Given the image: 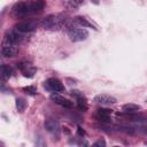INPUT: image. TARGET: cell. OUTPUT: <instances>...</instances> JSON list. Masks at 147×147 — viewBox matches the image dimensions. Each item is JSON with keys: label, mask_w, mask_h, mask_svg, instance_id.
Instances as JSON below:
<instances>
[{"label": "cell", "mask_w": 147, "mask_h": 147, "mask_svg": "<svg viewBox=\"0 0 147 147\" xmlns=\"http://www.w3.org/2000/svg\"><path fill=\"white\" fill-rule=\"evenodd\" d=\"M40 25L45 30H61L69 26V20L63 14H51L40 21Z\"/></svg>", "instance_id": "obj_1"}, {"label": "cell", "mask_w": 147, "mask_h": 147, "mask_svg": "<svg viewBox=\"0 0 147 147\" xmlns=\"http://www.w3.org/2000/svg\"><path fill=\"white\" fill-rule=\"evenodd\" d=\"M68 37L71 41H83L88 37V32L83 28H70L68 30Z\"/></svg>", "instance_id": "obj_2"}, {"label": "cell", "mask_w": 147, "mask_h": 147, "mask_svg": "<svg viewBox=\"0 0 147 147\" xmlns=\"http://www.w3.org/2000/svg\"><path fill=\"white\" fill-rule=\"evenodd\" d=\"M17 68L21 70L22 75H23L24 77H26V78H32V77L34 76L36 71H37L36 68H34L31 63H29V62H24V61L18 62V63H17Z\"/></svg>", "instance_id": "obj_3"}, {"label": "cell", "mask_w": 147, "mask_h": 147, "mask_svg": "<svg viewBox=\"0 0 147 147\" xmlns=\"http://www.w3.org/2000/svg\"><path fill=\"white\" fill-rule=\"evenodd\" d=\"M11 15L15 18H22L28 16L26 13V2H17L11 8Z\"/></svg>", "instance_id": "obj_4"}, {"label": "cell", "mask_w": 147, "mask_h": 147, "mask_svg": "<svg viewBox=\"0 0 147 147\" xmlns=\"http://www.w3.org/2000/svg\"><path fill=\"white\" fill-rule=\"evenodd\" d=\"M45 87L53 92H63L64 86L57 78H49L45 82Z\"/></svg>", "instance_id": "obj_5"}, {"label": "cell", "mask_w": 147, "mask_h": 147, "mask_svg": "<svg viewBox=\"0 0 147 147\" xmlns=\"http://www.w3.org/2000/svg\"><path fill=\"white\" fill-rule=\"evenodd\" d=\"M44 7H45V3L41 0H36V1H32V2H26V13H28V15L40 13L44 9Z\"/></svg>", "instance_id": "obj_6"}, {"label": "cell", "mask_w": 147, "mask_h": 147, "mask_svg": "<svg viewBox=\"0 0 147 147\" xmlns=\"http://www.w3.org/2000/svg\"><path fill=\"white\" fill-rule=\"evenodd\" d=\"M113 113L111 109H106V108H100L98 109L96 114H95V118L101 122V123H105V124H108L111 122V117H110V114Z\"/></svg>", "instance_id": "obj_7"}, {"label": "cell", "mask_w": 147, "mask_h": 147, "mask_svg": "<svg viewBox=\"0 0 147 147\" xmlns=\"http://www.w3.org/2000/svg\"><path fill=\"white\" fill-rule=\"evenodd\" d=\"M6 40L8 44H11V45H17L20 44L22 40H23V36H22V32H18L17 30H11V31H8L6 33Z\"/></svg>", "instance_id": "obj_8"}, {"label": "cell", "mask_w": 147, "mask_h": 147, "mask_svg": "<svg viewBox=\"0 0 147 147\" xmlns=\"http://www.w3.org/2000/svg\"><path fill=\"white\" fill-rule=\"evenodd\" d=\"M93 101L95 103H99V105H114L117 102L116 98H114L113 95H109V94H105V93L95 95Z\"/></svg>", "instance_id": "obj_9"}, {"label": "cell", "mask_w": 147, "mask_h": 147, "mask_svg": "<svg viewBox=\"0 0 147 147\" xmlns=\"http://www.w3.org/2000/svg\"><path fill=\"white\" fill-rule=\"evenodd\" d=\"M15 30H17L18 32L25 33V32H31L36 29V24L31 21H25V22H20L17 24H15Z\"/></svg>", "instance_id": "obj_10"}, {"label": "cell", "mask_w": 147, "mask_h": 147, "mask_svg": "<svg viewBox=\"0 0 147 147\" xmlns=\"http://www.w3.org/2000/svg\"><path fill=\"white\" fill-rule=\"evenodd\" d=\"M51 99H52L56 105H59V106H61V107H63V108H68V109L74 108V103H72L70 100H68V99H65V98H63V96H61V95H59V94H52V95H51Z\"/></svg>", "instance_id": "obj_11"}, {"label": "cell", "mask_w": 147, "mask_h": 147, "mask_svg": "<svg viewBox=\"0 0 147 147\" xmlns=\"http://www.w3.org/2000/svg\"><path fill=\"white\" fill-rule=\"evenodd\" d=\"M117 116L123 117L124 119L130 121V122H142L144 118H145L144 115L137 114V111H134V113H125V111H123V113H117Z\"/></svg>", "instance_id": "obj_12"}, {"label": "cell", "mask_w": 147, "mask_h": 147, "mask_svg": "<svg viewBox=\"0 0 147 147\" xmlns=\"http://www.w3.org/2000/svg\"><path fill=\"white\" fill-rule=\"evenodd\" d=\"M44 126H45L46 131H48V132L52 133V134H57V133H59L60 125H59V122H57L56 119H53V118L46 119L45 123H44Z\"/></svg>", "instance_id": "obj_13"}, {"label": "cell", "mask_w": 147, "mask_h": 147, "mask_svg": "<svg viewBox=\"0 0 147 147\" xmlns=\"http://www.w3.org/2000/svg\"><path fill=\"white\" fill-rule=\"evenodd\" d=\"M17 53H18V48L15 45H11V44L3 45L2 48H1V54L5 57H14Z\"/></svg>", "instance_id": "obj_14"}, {"label": "cell", "mask_w": 147, "mask_h": 147, "mask_svg": "<svg viewBox=\"0 0 147 147\" xmlns=\"http://www.w3.org/2000/svg\"><path fill=\"white\" fill-rule=\"evenodd\" d=\"M72 23L74 24H77V25H79V26H83V28H92V29H94V30H96V28L92 24V23H90L85 17H83V16H76V17H74L72 18Z\"/></svg>", "instance_id": "obj_15"}, {"label": "cell", "mask_w": 147, "mask_h": 147, "mask_svg": "<svg viewBox=\"0 0 147 147\" xmlns=\"http://www.w3.org/2000/svg\"><path fill=\"white\" fill-rule=\"evenodd\" d=\"M62 3L67 9L72 10V9L79 8L84 3V0H62Z\"/></svg>", "instance_id": "obj_16"}, {"label": "cell", "mask_w": 147, "mask_h": 147, "mask_svg": "<svg viewBox=\"0 0 147 147\" xmlns=\"http://www.w3.org/2000/svg\"><path fill=\"white\" fill-rule=\"evenodd\" d=\"M139 109H140V106L136 103H125L122 106V110L125 113H134V111H138Z\"/></svg>", "instance_id": "obj_17"}, {"label": "cell", "mask_w": 147, "mask_h": 147, "mask_svg": "<svg viewBox=\"0 0 147 147\" xmlns=\"http://www.w3.org/2000/svg\"><path fill=\"white\" fill-rule=\"evenodd\" d=\"M13 74V69L11 67L7 65V64H2L1 65V77L2 79H8Z\"/></svg>", "instance_id": "obj_18"}, {"label": "cell", "mask_w": 147, "mask_h": 147, "mask_svg": "<svg viewBox=\"0 0 147 147\" xmlns=\"http://www.w3.org/2000/svg\"><path fill=\"white\" fill-rule=\"evenodd\" d=\"M76 100H77V106H78V108H79L80 110L85 111V110L87 109V102H86L85 96H84V95H80V96L76 98Z\"/></svg>", "instance_id": "obj_19"}, {"label": "cell", "mask_w": 147, "mask_h": 147, "mask_svg": "<svg viewBox=\"0 0 147 147\" xmlns=\"http://www.w3.org/2000/svg\"><path fill=\"white\" fill-rule=\"evenodd\" d=\"M16 108L20 113H22L25 109V101L23 98H17L16 99Z\"/></svg>", "instance_id": "obj_20"}, {"label": "cell", "mask_w": 147, "mask_h": 147, "mask_svg": "<svg viewBox=\"0 0 147 147\" xmlns=\"http://www.w3.org/2000/svg\"><path fill=\"white\" fill-rule=\"evenodd\" d=\"M23 91L29 95H36L37 94V90L34 86H25V87H23Z\"/></svg>", "instance_id": "obj_21"}, {"label": "cell", "mask_w": 147, "mask_h": 147, "mask_svg": "<svg viewBox=\"0 0 147 147\" xmlns=\"http://www.w3.org/2000/svg\"><path fill=\"white\" fill-rule=\"evenodd\" d=\"M94 146H106V141L102 140V139H100V140H98V141L94 142Z\"/></svg>", "instance_id": "obj_22"}, {"label": "cell", "mask_w": 147, "mask_h": 147, "mask_svg": "<svg viewBox=\"0 0 147 147\" xmlns=\"http://www.w3.org/2000/svg\"><path fill=\"white\" fill-rule=\"evenodd\" d=\"M77 134H78L79 137H84V136H85V131L79 126V127L77 129Z\"/></svg>", "instance_id": "obj_23"}, {"label": "cell", "mask_w": 147, "mask_h": 147, "mask_svg": "<svg viewBox=\"0 0 147 147\" xmlns=\"http://www.w3.org/2000/svg\"><path fill=\"white\" fill-rule=\"evenodd\" d=\"M144 132H145V133H147V126H145V127H144Z\"/></svg>", "instance_id": "obj_24"}, {"label": "cell", "mask_w": 147, "mask_h": 147, "mask_svg": "<svg viewBox=\"0 0 147 147\" xmlns=\"http://www.w3.org/2000/svg\"><path fill=\"white\" fill-rule=\"evenodd\" d=\"M146 126H147V121H146Z\"/></svg>", "instance_id": "obj_25"}]
</instances>
